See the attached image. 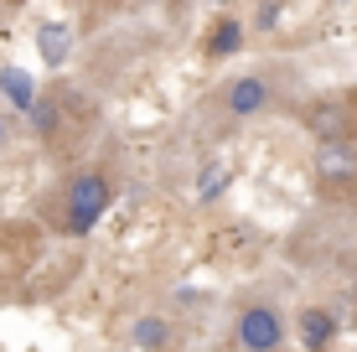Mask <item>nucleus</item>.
<instances>
[{
    "label": "nucleus",
    "instance_id": "1",
    "mask_svg": "<svg viewBox=\"0 0 357 352\" xmlns=\"http://www.w3.org/2000/svg\"><path fill=\"white\" fill-rule=\"evenodd\" d=\"M109 208H114V181H109L104 166H83V171H73L68 187H63V234H73V238L93 234Z\"/></svg>",
    "mask_w": 357,
    "mask_h": 352
},
{
    "label": "nucleus",
    "instance_id": "2",
    "mask_svg": "<svg viewBox=\"0 0 357 352\" xmlns=\"http://www.w3.org/2000/svg\"><path fill=\"white\" fill-rule=\"evenodd\" d=\"M301 125L311 130L316 145H357V89L321 93L301 109Z\"/></svg>",
    "mask_w": 357,
    "mask_h": 352
},
{
    "label": "nucleus",
    "instance_id": "3",
    "mask_svg": "<svg viewBox=\"0 0 357 352\" xmlns=\"http://www.w3.org/2000/svg\"><path fill=\"white\" fill-rule=\"evenodd\" d=\"M311 181L321 197H342L357 187V145H316L311 155Z\"/></svg>",
    "mask_w": 357,
    "mask_h": 352
},
{
    "label": "nucleus",
    "instance_id": "4",
    "mask_svg": "<svg viewBox=\"0 0 357 352\" xmlns=\"http://www.w3.org/2000/svg\"><path fill=\"white\" fill-rule=\"evenodd\" d=\"M233 337H238L243 352H275L285 342V316L275 306H264V300H254V306H243L233 316Z\"/></svg>",
    "mask_w": 357,
    "mask_h": 352
},
{
    "label": "nucleus",
    "instance_id": "5",
    "mask_svg": "<svg viewBox=\"0 0 357 352\" xmlns=\"http://www.w3.org/2000/svg\"><path fill=\"white\" fill-rule=\"evenodd\" d=\"M223 109L233 119H254L269 109V83L254 78V72H243V78H228L223 83Z\"/></svg>",
    "mask_w": 357,
    "mask_h": 352
},
{
    "label": "nucleus",
    "instance_id": "6",
    "mask_svg": "<svg viewBox=\"0 0 357 352\" xmlns=\"http://www.w3.org/2000/svg\"><path fill=\"white\" fill-rule=\"evenodd\" d=\"M243 36H249V26H243L233 10H218V16L207 21V31H202V52L213 57V63H223V57H233L243 47Z\"/></svg>",
    "mask_w": 357,
    "mask_h": 352
},
{
    "label": "nucleus",
    "instance_id": "7",
    "mask_svg": "<svg viewBox=\"0 0 357 352\" xmlns=\"http://www.w3.org/2000/svg\"><path fill=\"white\" fill-rule=\"evenodd\" d=\"M295 332H301V347L305 352H331V342H337V316H331L326 306H305L301 316H295Z\"/></svg>",
    "mask_w": 357,
    "mask_h": 352
},
{
    "label": "nucleus",
    "instance_id": "8",
    "mask_svg": "<svg viewBox=\"0 0 357 352\" xmlns=\"http://www.w3.org/2000/svg\"><path fill=\"white\" fill-rule=\"evenodd\" d=\"M36 57L47 68H68V57H73V26L68 21H42L36 26Z\"/></svg>",
    "mask_w": 357,
    "mask_h": 352
},
{
    "label": "nucleus",
    "instance_id": "9",
    "mask_svg": "<svg viewBox=\"0 0 357 352\" xmlns=\"http://www.w3.org/2000/svg\"><path fill=\"white\" fill-rule=\"evenodd\" d=\"M63 114H68V104L57 99V93H36V104L26 109L31 130H36L42 140H57V130H68V125H63Z\"/></svg>",
    "mask_w": 357,
    "mask_h": 352
},
{
    "label": "nucleus",
    "instance_id": "10",
    "mask_svg": "<svg viewBox=\"0 0 357 352\" xmlns=\"http://www.w3.org/2000/svg\"><path fill=\"white\" fill-rule=\"evenodd\" d=\"M0 93L10 99V109H21V114H26L42 89H36V78H31L26 68H0Z\"/></svg>",
    "mask_w": 357,
    "mask_h": 352
},
{
    "label": "nucleus",
    "instance_id": "11",
    "mask_svg": "<svg viewBox=\"0 0 357 352\" xmlns=\"http://www.w3.org/2000/svg\"><path fill=\"white\" fill-rule=\"evenodd\" d=\"M130 337H135V347H140V352H166L171 347V321L166 316H140L130 326Z\"/></svg>",
    "mask_w": 357,
    "mask_h": 352
},
{
    "label": "nucleus",
    "instance_id": "12",
    "mask_svg": "<svg viewBox=\"0 0 357 352\" xmlns=\"http://www.w3.org/2000/svg\"><path fill=\"white\" fill-rule=\"evenodd\" d=\"M228 187H233V166L228 161H207L202 171H197V202H218Z\"/></svg>",
    "mask_w": 357,
    "mask_h": 352
},
{
    "label": "nucleus",
    "instance_id": "13",
    "mask_svg": "<svg viewBox=\"0 0 357 352\" xmlns=\"http://www.w3.org/2000/svg\"><path fill=\"white\" fill-rule=\"evenodd\" d=\"M254 26H259V31H275V26H280V0H259V16H254Z\"/></svg>",
    "mask_w": 357,
    "mask_h": 352
},
{
    "label": "nucleus",
    "instance_id": "14",
    "mask_svg": "<svg viewBox=\"0 0 357 352\" xmlns=\"http://www.w3.org/2000/svg\"><path fill=\"white\" fill-rule=\"evenodd\" d=\"M6 130H10V125H6V114H0V140H6Z\"/></svg>",
    "mask_w": 357,
    "mask_h": 352
},
{
    "label": "nucleus",
    "instance_id": "15",
    "mask_svg": "<svg viewBox=\"0 0 357 352\" xmlns=\"http://www.w3.org/2000/svg\"><path fill=\"white\" fill-rule=\"evenodd\" d=\"M145 6H166V0H145Z\"/></svg>",
    "mask_w": 357,
    "mask_h": 352
},
{
    "label": "nucleus",
    "instance_id": "16",
    "mask_svg": "<svg viewBox=\"0 0 357 352\" xmlns=\"http://www.w3.org/2000/svg\"><path fill=\"white\" fill-rule=\"evenodd\" d=\"M213 6H218V0H213Z\"/></svg>",
    "mask_w": 357,
    "mask_h": 352
}]
</instances>
